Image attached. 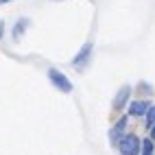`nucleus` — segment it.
<instances>
[{
  "label": "nucleus",
  "mask_w": 155,
  "mask_h": 155,
  "mask_svg": "<svg viewBox=\"0 0 155 155\" xmlns=\"http://www.w3.org/2000/svg\"><path fill=\"white\" fill-rule=\"evenodd\" d=\"M26 24H28L26 20H20V24H18V26L13 28V37H20V33H22V28H24Z\"/></svg>",
  "instance_id": "obj_9"
},
{
  "label": "nucleus",
  "mask_w": 155,
  "mask_h": 155,
  "mask_svg": "<svg viewBox=\"0 0 155 155\" xmlns=\"http://www.w3.org/2000/svg\"><path fill=\"white\" fill-rule=\"evenodd\" d=\"M151 140H155V125L151 127Z\"/></svg>",
  "instance_id": "obj_10"
},
{
  "label": "nucleus",
  "mask_w": 155,
  "mask_h": 155,
  "mask_svg": "<svg viewBox=\"0 0 155 155\" xmlns=\"http://www.w3.org/2000/svg\"><path fill=\"white\" fill-rule=\"evenodd\" d=\"M125 125H127V118H122L120 122H116V125H114V129L109 131V140L114 142V144H116L118 142V138L122 136V129H125Z\"/></svg>",
  "instance_id": "obj_5"
},
{
  "label": "nucleus",
  "mask_w": 155,
  "mask_h": 155,
  "mask_svg": "<svg viewBox=\"0 0 155 155\" xmlns=\"http://www.w3.org/2000/svg\"><path fill=\"white\" fill-rule=\"evenodd\" d=\"M118 149H120V155H138L142 149V142L136 136H122L118 142Z\"/></svg>",
  "instance_id": "obj_1"
},
{
  "label": "nucleus",
  "mask_w": 155,
  "mask_h": 155,
  "mask_svg": "<svg viewBox=\"0 0 155 155\" xmlns=\"http://www.w3.org/2000/svg\"><path fill=\"white\" fill-rule=\"evenodd\" d=\"M90 53H92V46H90V44H85L83 48L79 50V55L74 57V61H72V64H74L77 68H83V66L87 64V59H90Z\"/></svg>",
  "instance_id": "obj_3"
},
{
  "label": "nucleus",
  "mask_w": 155,
  "mask_h": 155,
  "mask_svg": "<svg viewBox=\"0 0 155 155\" xmlns=\"http://www.w3.org/2000/svg\"><path fill=\"white\" fill-rule=\"evenodd\" d=\"M140 151H142V155H153V142L151 140H144Z\"/></svg>",
  "instance_id": "obj_7"
},
{
  "label": "nucleus",
  "mask_w": 155,
  "mask_h": 155,
  "mask_svg": "<svg viewBox=\"0 0 155 155\" xmlns=\"http://www.w3.org/2000/svg\"><path fill=\"white\" fill-rule=\"evenodd\" d=\"M147 125H149V127L155 125V105L149 107V111H147Z\"/></svg>",
  "instance_id": "obj_8"
},
{
  "label": "nucleus",
  "mask_w": 155,
  "mask_h": 155,
  "mask_svg": "<svg viewBox=\"0 0 155 155\" xmlns=\"http://www.w3.org/2000/svg\"><path fill=\"white\" fill-rule=\"evenodd\" d=\"M48 79H50V83H53L57 90H61V92H72V81L64 74V72H59L57 68H50V70H48Z\"/></svg>",
  "instance_id": "obj_2"
},
{
  "label": "nucleus",
  "mask_w": 155,
  "mask_h": 155,
  "mask_svg": "<svg viewBox=\"0 0 155 155\" xmlns=\"http://www.w3.org/2000/svg\"><path fill=\"white\" fill-rule=\"evenodd\" d=\"M129 87L125 85V87H122L120 92H118V94H116V101H114V107H116V109H120V107H125L127 105V98H129Z\"/></svg>",
  "instance_id": "obj_6"
},
{
  "label": "nucleus",
  "mask_w": 155,
  "mask_h": 155,
  "mask_svg": "<svg viewBox=\"0 0 155 155\" xmlns=\"http://www.w3.org/2000/svg\"><path fill=\"white\" fill-rule=\"evenodd\" d=\"M149 111V105L144 101H133L131 103V107H129V114L131 116H142V114H147Z\"/></svg>",
  "instance_id": "obj_4"
},
{
  "label": "nucleus",
  "mask_w": 155,
  "mask_h": 155,
  "mask_svg": "<svg viewBox=\"0 0 155 155\" xmlns=\"http://www.w3.org/2000/svg\"><path fill=\"white\" fill-rule=\"evenodd\" d=\"M7 2H11V0H0V5H7Z\"/></svg>",
  "instance_id": "obj_11"
}]
</instances>
